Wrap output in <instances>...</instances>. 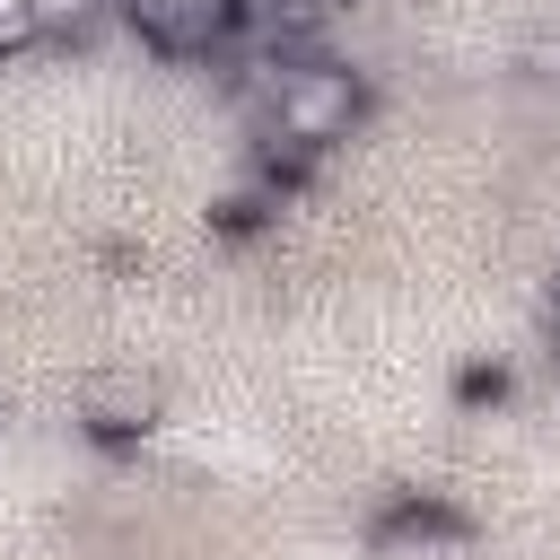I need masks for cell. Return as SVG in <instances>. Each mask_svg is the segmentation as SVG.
Segmentation results:
<instances>
[{
	"instance_id": "obj_1",
	"label": "cell",
	"mask_w": 560,
	"mask_h": 560,
	"mask_svg": "<svg viewBox=\"0 0 560 560\" xmlns=\"http://www.w3.org/2000/svg\"><path fill=\"white\" fill-rule=\"evenodd\" d=\"M359 114H368V88L341 61H298L289 79L262 88V140H280L298 158H324L332 140H350Z\"/></svg>"
},
{
	"instance_id": "obj_2",
	"label": "cell",
	"mask_w": 560,
	"mask_h": 560,
	"mask_svg": "<svg viewBox=\"0 0 560 560\" xmlns=\"http://www.w3.org/2000/svg\"><path fill=\"white\" fill-rule=\"evenodd\" d=\"M114 9H122V26L140 44H158L175 61H201L245 26V0H114Z\"/></svg>"
},
{
	"instance_id": "obj_3",
	"label": "cell",
	"mask_w": 560,
	"mask_h": 560,
	"mask_svg": "<svg viewBox=\"0 0 560 560\" xmlns=\"http://www.w3.org/2000/svg\"><path fill=\"white\" fill-rule=\"evenodd\" d=\"M158 411H166V394H158V376H140V368H96V376L79 385V429H88L96 446L149 438Z\"/></svg>"
},
{
	"instance_id": "obj_4",
	"label": "cell",
	"mask_w": 560,
	"mask_h": 560,
	"mask_svg": "<svg viewBox=\"0 0 560 560\" xmlns=\"http://www.w3.org/2000/svg\"><path fill=\"white\" fill-rule=\"evenodd\" d=\"M376 551H385V560H464L472 534H464L438 499H402L394 516H376Z\"/></svg>"
},
{
	"instance_id": "obj_5",
	"label": "cell",
	"mask_w": 560,
	"mask_h": 560,
	"mask_svg": "<svg viewBox=\"0 0 560 560\" xmlns=\"http://www.w3.org/2000/svg\"><path fill=\"white\" fill-rule=\"evenodd\" d=\"M44 35V0H0V52H26Z\"/></svg>"
}]
</instances>
